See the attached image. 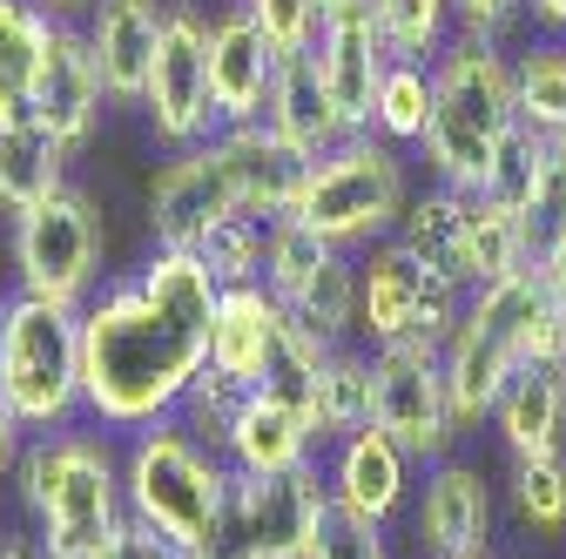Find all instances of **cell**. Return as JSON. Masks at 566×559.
I'll return each instance as SVG.
<instances>
[{
    "label": "cell",
    "instance_id": "cell-3",
    "mask_svg": "<svg viewBox=\"0 0 566 559\" xmlns=\"http://www.w3.org/2000/svg\"><path fill=\"white\" fill-rule=\"evenodd\" d=\"M520 128L526 122H520L513 54L452 34L446 54L432 61V128L418 143V162L432 169V182L479 196Z\"/></svg>",
    "mask_w": 566,
    "mask_h": 559
},
{
    "label": "cell",
    "instance_id": "cell-30",
    "mask_svg": "<svg viewBox=\"0 0 566 559\" xmlns=\"http://www.w3.org/2000/svg\"><path fill=\"white\" fill-rule=\"evenodd\" d=\"M526 243L533 256L566 230V128H526Z\"/></svg>",
    "mask_w": 566,
    "mask_h": 559
},
{
    "label": "cell",
    "instance_id": "cell-28",
    "mask_svg": "<svg viewBox=\"0 0 566 559\" xmlns=\"http://www.w3.org/2000/svg\"><path fill=\"white\" fill-rule=\"evenodd\" d=\"M283 310L304 317L324 337H337V344H358V256L350 250L324 256L297 291H283Z\"/></svg>",
    "mask_w": 566,
    "mask_h": 559
},
{
    "label": "cell",
    "instance_id": "cell-15",
    "mask_svg": "<svg viewBox=\"0 0 566 559\" xmlns=\"http://www.w3.org/2000/svg\"><path fill=\"white\" fill-rule=\"evenodd\" d=\"M311 54H317V75H324L344 128L365 135L371 108H378V88L391 75V48H385V28L371 14V0H331L317 34H311Z\"/></svg>",
    "mask_w": 566,
    "mask_h": 559
},
{
    "label": "cell",
    "instance_id": "cell-5",
    "mask_svg": "<svg viewBox=\"0 0 566 559\" xmlns=\"http://www.w3.org/2000/svg\"><path fill=\"white\" fill-rule=\"evenodd\" d=\"M526 358H566V324L539 263H526L520 276H506L492 291H472L459 330L446 337V384H452V411L465 432H479L492 418L506 378Z\"/></svg>",
    "mask_w": 566,
    "mask_h": 559
},
{
    "label": "cell",
    "instance_id": "cell-6",
    "mask_svg": "<svg viewBox=\"0 0 566 559\" xmlns=\"http://www.w3.org/2000/svg\"><path fill=\"white\" fill-rule=\"evenodd\" d=\"M122 485H128V519H142L149 532H163L202 559L223 532L237 472L182 418H156L142 432H122Z\"/></svg>",
    "mask_w": 566,
    "mask_h": 559
},
{
    "label": "cell",
    "instance_id": "cell-35",
    "mask_svg": "<svg viewBox=\"0 0 566 559\" xmlns=\"http://www.w3.org/2000/svg\"><path fill=\"white\" fill-rule=\"evenodd\" d=\"M324 256H337V243H324V236H317L311 223H297V217H276V223H270V243H263V284L283 297V291H297Z\"/></svg>",
    "mask_w": 566,
    "mask_h": 559
},
{
    "label": "cell",
    "instance_id": "cell-31",
    "mask_svg": "<svg viewBox=\"0 0 566 559\" xmlns=\"http://www.w3.org/2000/svg\"><path fill=\"white\" fill-rule=\"evenodd\" d=\"M520 82V122L526 128H566V34H539L513 54Z\"/></svg>",
    "mask_w": 566,
    "mask_h": 559
},
{
    "label": "cell",
    "instance_id": "cell-39",
    "mask_svg": "<svg viewBox=\"0 0 566 559\" xmlns=\"http://www.w3.org/2000/svg\"><path fill=\"white\" fill-rule=\"evenodd\" d=\"M526 21V0H452V34L506 48V34Z\"/></svg>",
    "mask_w": 566,
    "mask_h": 559
},
{
    "label": "cell",
    "instance_id": "cell-45",
    "mask_svg": "<svg viewBox=\"0 0 566 559\" xmlns=\"http://www.w3.org/2000/svg\"><path fill=\"white\" fill-rule=\"evenodd\" d=\"M8 304H14V291H0V324H8Z\"/></svg>",
    "mask_w": 566,
    "mask_h": 559
},
{
    "label": "cell",
    "instance_id": "cell-9",
    "mask_svg": "<svg viewBox=\"0 0 566 559\" xmlns=\"http://www.w3.org/2000/svg\"><path fill=\"white\" fill-rule=\"evenodd\" d=\"M8 270L14 291L82 310L108 284V209L82 182H67L48 202L8 217Z\"/></svg>",
    "mask_w": 566,
    "mask_h": 559
},
{
    "label": "cell",
    "instance_id": "cell-17",
    "mask_svg": "<svg viewBox=\"0 0 566 559\" xmlns=\"http://www.w3.org/2000/svg\"><path fill=\"white\" fill-rule=\"evenodd\" d=\"M276 41L263 34V21L243 8V0H223L209 14V102H217L223 128L237 122H263L270 88H276Z\"/></svg>",
    "mask_w": 566,
    "mask_h": 559
},
{
    "label": "cell",
    "instance_id": "cell-20",
    "mask_svg": "<svg viewBox=\"0 0 566 559\" xmlns=\"http://www.w3.org/2000/svg\"><path fill=\"white\" fill-rule=\"evenodd\" d=\"M163 21H169V0H102L82 21L95 67H102V88H108V108H142V88H149V67L163 48Z\"/></svg>",
    "mask_w": 566,
    "mask_h": 559
},
{
    "label": "cell",
    "instance_id": "cell-19",
    "mask_svg": "<svg viewBox=\"0 0 566 559\" xmlns=\"http://www.w3.org/2000/svg\"><path fill=\"white\" fill-rule=\"evenodd\" d=\"M34 115L61 135L67 149H88L102 135V115H108V88H102V67H95V48L82 28L54 21V41H48V61H41V82H34Z\"/></svg>",
    "mask_w": 566,
    "mask_h": 559
},
{
    "label": "cell",
    "instance_id": "cell-33",
    "mask_svg": "<svg viewBox=\"0 0 566 559\" xmlns=\"http://www.w3.org/2000/svg\"><path fill=\"white\" fill-rule=\"evenodd\" d=\"M391 61H439L452 41V0H371Z\"/></svg>",
    "mask_w": 566,
    "mask_h": 559
},
{
    "label": "cell",
    "instance_id": "cell-43",
    "mask_svg": "<svg viewBox=\"0 0 566 559\" xmlns=\"http://www.w3.org/2000/svg\"><path fill=\"white\" fill-rule=\"evenodd\" d=\"M526 21L539 34H566V0H526Z\"/></svg>",
    "mask_w": 566,
    "mask_h": 559
},
{
    "label": "cell",
    "instance_id": "cell-23",
    "mask_svg": "<svg viewBox=\"0 0 566 559\" xmlns=\"http://www.w3.org/2000/svg\"><path fill=\"white\" fill-rule=\"evenodd\" d=\"M263 122H270L297 156H311V162L331 156L344 135H350L344 115H337V102H331V88H324V75H317V54H311V48H297V54L276 61V88H270Z\"/></svg>",
    "mask_w": 566,
    "mask_h": 559
},
{
    "label": "cell",
    "instance_id": "cell-29",
    "mask_svg": "<svg viewBox=\"0 0 566 559\" xmlns=\"http://www.w3.org/2000/svg\"><path fill=\"white\" fill-rule=\"evenodd\" d=\"M506 513L539 546H559L566 539V452L513 458V472H506Z\"/></svg>",
    "mask_w": 566,
    "mask_h": 559
},
{
    "label": "cell",
    "instance_id": "cell-4",
    "mask_svg": "<svg viewBox=\"0 0 566 559\" xmlns=\"http://www.w3.org/2000/svg\"><path fill=\"white\" fill-rule=\"evenodd\" d=\"M14 485L48 559H95L128 526L122 445L108 432H34L14 465Z\"/></svg>",
    "mask_w": 566,
    "mask_h": 559
},
{
    "label": "cell",
    "instance_id": "cell-37",
    "mask_svg": "<svg viewBox=\"0 0 566 559\" xmlns=\"http://www.w3.org/2000/svg\"><path fill=\"white\" fill-rule=\"evenodd\" d=\"M391 526L365 519V513H350V506H324L317 513V532H311V559H391Z\"/></svg>",
    "mask_w": 566,
    "mask_h": 559
},
{
    "label": "cell",
    "instance_id": "cell-21",
    "mask_svg": "<svg viewBox=\"0 0 566 559\" xmlns=\"http://www.w3.org/2000/svg\"><path fill=\"white\" fill-rule=\"evenodd\" d=\"M283 297L270 284H230L223 304H217V337H209V365L223 378H237L243 391L270 384L276 378V351H283Z\"/></svg>",
    "mask_w": 566,
    "mask_h": 559
},
{
    "label": "cell",
    "instance_id": "cell-16",
    "mask_svg": "<svg viewBox=\"0 0 566 559\" xmlns=\"http://www.w3.org/2000/svg\"><path fill=\"white\" fill-rule=\"evenodd\" d=\"M324 485H331V499L350 506V513H365L378 526L405 519L411 513V493H418V458L378 432V425H358V432H344L337 445H324Z\"/></svg>",
    "mask_w": 566,
    "mask_h": 559
},
{
    "label": "cell",
    "instance_id": "cell-46",
    "mask_svg": "<svg viewBox=\"0 0 566 559\" xmlns=\"http://www.w3.org/2000/svg\"><path fill=\"white\" fill-rule=\"evenodd\" d=\"M459 559H492V552H459Z\"/></svg>",
    "mask_w": 566,
    "mask_h": 559
},
{
    "label": "cell",
    "instance_id": "cell-11",
    "mask_svg": "<svg viewBox=\"0 0 566 559\" xmlns=\"http://www.w3.org/2000/svg\"><path fill=\"white\" fill-rule=\"evenodd\" d=\"M465 317V291L452 276L424 270L398 236L358 250V344H398V337H432L446 344Z\"/></svg>",
    "mask_w": 566,
    "mask_h": 559
},
{
    "label": "cell",
    "instance_id": "cell-14",
    "mask_svg": "<svg viewBox=\"0 0 566 559\" xmlns=\"http://www.w3.org/2000/svg\"><path fill=\"white\" fill-rule=\"evenodd\" d=\"M411 546L418 559H459V552H492V526H500V485L479 458H432L418 465L411 493Z\"/></svg>",
    "mask_w": 566,
    "mask_h": 559
},
{
    "label": "cell",
    "instance_id": "cell-13",
    "mask_svg": "<svg viewBox=\"0 0 566 559\" xmlns=\"http://www.w3.org/2000/svg\"><path fill=\"white\" fill-rule=\"evenodd\" d=\"M142 122L163 149L209 143L223 128L217 102H209V8H196V0H169L163 48L149 67V88H142Z\"/></svg>",
    "mask_w": 566,
    "mask_h": 559
},
{
    "label": "cell",
    "instance_id": "cell-12",
    "mask_svg": "<svg viewBox=\"0 0 566 559\" xmlns=\"http://www.w3.org/2000/svg\"><path fill=\"white\" fill-rule=\"evenodd\" d=\"M324 506H331L324 465L276 472V478L237 472L223 532H217V546H209L202 559H311V532H317Z\"/></svg>",
    "mask_w": 566,
    "mask_h": 559
},
{
    "label": "cell",
    "instance_id": "cell-2",
    "mask_svg": "<svg viewBox=\"0 0 566 559\" xmlns=\"http://www.w3.org/2000/svg\"><path fill=\"white\" fill-rule=\"evenodd\" d=\"M311 156H297L270 122H237L217 128L209 143L169 149V162L149 176V236L156 250H202L209 230H223L230 217H291L304 189Z\"/></svg>",
    "mask_w": 566,
    "mask_h": 559
},
{
    "label": "cell",
    "instance_id": "cell-27",
    "mask_svg": "<svg viewBox=\"0 0 566 559\" xmlns=\"http://www.w3.org/2000/svg\"><path fill=\"white\" fill-rule=\"evenodd\" d=\"M304 411H311L317 445H337L344 432L371 425V351H365V344H344V351L324 365V378H317Z\"/></svg>",
    "mask_w": 566,
    "mask_h": 559
},
{
    "label": "cell",
    "instance_id": "cell-25",
    "mask_svg": "<svg viewBox=\"0 0 566 559\" xmlns=\"http://www.w3.org/2000/svg\"><path fill=\"white\" fill-rule=\"evenodd\" d=\"M465 189H446V182H432V189H418L411 196V209H405V223H398V243L424 263V270H439V276H452V284L465 291ZM472 297V291H465Z\"/></svg>",
    "mask_w": 566,
    "mask_h": 559
},
{
    "label": "cell",
    "instance_id": "cell-42",
    "mask_svg": "<svg viewBox=\"0 0 566 559\" xmlns=\"http://www.w3.org/2000/svg\"><path fill=\"white\" fill-rule=\"evenodd\" d=\"M539 270H546V291H553V304H559V324H566V230L539 250Z\"/></svg>",
    "mask_w": 566,
    "mask_h": 559
},
{
    "label": "cell",
    "instance_id": "cell-44",
    "mask_svg": "<svg viewBox=\"0 0 566 559\" xmlns=\"http://www.w3.org/2000/svg\"><path fill=\"white\" fill-rule=\"evenodd\" d=\"M0 559H48V546H41V532H0Z\"/></svg>",
    "mask_w": 566,
    "mask_h": 559
},
{
    "label": "cell",
    "instance_id": "cell-1",
    "mask_svg": "<svg viewBox=\"0 0 566 559\" xmlns=\"http://www.w3.org/2000/svg\"><path fill=\"white\" fill-rule=\"evenodd\" d=\"M223 284L196 250H149L82 304V404L102 432H142L176 418L182 391L209 371Z\"/></svg>",
    "mask_w": 566,
    "mask_h": 559
},
{
    "label": "cell",
    "instance_id": "cell-32",
    "mask_svg": "<svg viewBox=\"0 0 566 559\" xmlns=\"http://www.w3.org/2000/svg\"><path fill=\"white\" fill-rule=\"evenodd\" d=\"M424 128H432V61H391L378 108H371V135H385L398 149H418Z\"/></svg>",
    "mask_w": 566,
    "mask_h": 559
},
{
    "label": "cell",
    "instance_id": "cell-34",
    "mask_svg": "<svg viewBox=\"0 0 566 559\" xmlns=\"http://www.w3.org/2000/svg\"><path fill=\"white\" fill-rule=\"evenodd\" d=\"M263 243H270V223L263 217H230L223 230H209L202 236V263H209V276L230 291V284H263Z\"/></svg>",
    "mask_w": 566,
    "mask_h": 559
},
{
    "label": "cell",
    "instance_id": "cell-24",
    "mask_svg": "<svg viewBox=\"0 0 566 559\" xmlns=\"http://www.w3.org/2000/svg\"><path fill=\"white\" fill-rule=\"evenodd\" d=\"M67 162H75V149H67L41 115L0 122V217H21V209L48 202L54 189H67L75 182Z\"/></svg>",
    "mask_w": 566,
    "mask_h": 559
},
{
    "label": "cell",
    "instance_id": "cell-36",
    "mask_svg": "<svg viewBox=\"0 0 566 559\" xmlns=\"http://www.w3.org/2000/svg\"><path fill=\"white\" fill-rule=\"evenodd\" d=\"M243 398H250V391H243L237 378H223L217 365H209V371H202V378H196V384L182 391L176 418H182V425H189V432H196L202 445H217V452H223V439H230V425H237Z\"/></svg>",
    "mask_w": 566,
    "mask_h": 559
},
{
    "label": "cell",
    "instance_id": "cell-22",
    "mask_svg": "<svg viewBox=\"0 0 566 559\" xmlns=\"http://www.w3.org/2000/svg\"><path fill=\"white\" fill-rule=\"evenodd\" d=\"M500 432L506 458H546V452H566V358H526L500 404L485 418Z\"/></svg>",
    "mask_w": 566,
    "mask_h": 559
},
{
    "label": "cell",
    "instance_id": "cell-8",
    "mask_svg": "<svg viewBox=\"0 0 566 559\" xmlns=\"http://www.w3.org/2000/svg\"><path fill=\"white\" fill-rule=\"evenodd\" d=\"M0 391L28 432H67L82 404V310L14 291L0 324Z\"/></svg>",
    "mask_w": 566,
    "mask_h": 559
},
{
    "label": "cell",
    "instance_id": "cell-7",
    "mask_svg": "<svg viewBox=\"0 0 566 559\" xmlns=\"http://www.w3.org/2000/svg\"><path fill=\"white\" fill-rule=\"evenodd\" d=\"M411 196H418L411 189V156L365 128V135H344L331 156H317L304 169V189H297L291 217L311 223L324 243H337V250L358 256V250L398 236Z\"/></svg>",
    "mask_w": 566,
    "mask_h": 559
},
{
    "label": "cell",
    "instance_id": "cell-18",
    "mask_svg": "<svg viewBox=\"0 0 566 559\" xmlns=\"http://www.w3.org/2000/svg\"><path fill=\"white\" fill-rule=\"evenodd\" d=\"M223 458L230 472H250V478H276V472H304L324 458L317 432H311V411L304 398L276 391V384H256L237 411V425L223 439Z\"/></svg>",
    "mask_w": 566,
    "mask_h": 559
},
{
    "label": "cell",
    "instance_id": "cell-26",
    "mask_svg": "<svg viewBox=\"0 0 566 559\" xmlns=\"http://www.w3.org/2000/svg\"><path fill=\"white\" fill-rule=\"evenodd\" d=\"M48 41H54V21L41 14V0H0V122L34 115Z\"/></svg>",
    "mask_w": 566,
    "mask_h": 559
},
{
    "label": "cell",
    "instance_id": "cell-41",
    "mask_svg": "<svg viewBox=\"0 0 566 559\" xmlns=\"http://www.w3.org/2000/svg\"><path fill=\"white\" fill-rule=\"evenodd\" d=\"M28 425H21V411L8 404V391H0V478H14V465H21V452H28Z\"/></svg>",
    "mask_w": 566,
    "mask_h": 559
},
{
    "label": "cell",
    "instance_id": "cell-40",
    "mask_svg": "<svg viewBox=\"0 0 566 559\" xmlns=\"http://www.w3.org/2000/svg\"><path fill=\"white\" fill-rule=\"evenodd\" d=\"M95 559H196V552H182L176 539H163V532H149V526H142V519H128Z\"/></svg>",
    "mask_w": 566,
    "mask_h": 559
},
{
    "label": "cell",
    "instance_id": "cell-38",
    "mask_svg": "<svg viewBox=\"0 0 566 559\" xmlns=\"http://www.w3.org/2000/svg\"><path fill=\"white\" fill-rule=\"evenodd\" d=\"M243 8L263 21V34L276 41V54H297V48H311V34H317L331 0H243Z\"/></svg>",
    "mask_w": 566,
    "mask_h": 559
},
{
    "label": "cell",
    "instance_id": "cell-10",
    "mask_svg": "<svg viewBox=\"0 0 566 559\" xmlns=\"http://www.w3.org/2000/svg\"><path fill=\"white\" fill-rule=\"evenodd\" d=\"M371 425L391 432L418 465L459 452L465 425H459L452 384H446V344L432 337L371 344Z\"/></svg>",
    "mask_w": 566,
    "mask_h": 559
}]
</instances>
